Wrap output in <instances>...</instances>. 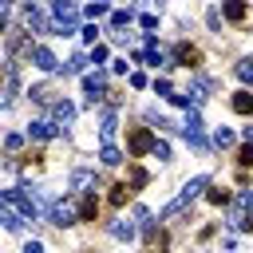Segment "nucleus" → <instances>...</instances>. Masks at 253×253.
Instances as JSON below:
<instances>
[{
	"label": "nucleus",
	"instance_id": "f257e3e1",
	"mask_svg": "<svg viewBox=\"0 0 253 253\" xmlns=\"http://www.w3.org/2000/svg\"><path fill=\"white\" fill-rule=\"evenodd\" d=\"M126 146H130L134 158H142V154H150V150L158 146V138H154L150 126H130V130H126Z\"/></svg>",
	"mask_w": 253,
	"mask_h": 253
},
{
	"label": "nucleus",
	"instance_id": "f03ea898",
	"mask_svg": "<svg viewBox=\"0 0 253 253\" xmlns=\"http://www.w3.org/2000/svg\"><path fill=\"white\" fill-rule=\"evenodd\" d=\"M202 186H206V178H194V182H186V186H182V194H178V198H174V202L162 210V217H174V213H182V210L194 202V194H198Z\"/></svg>",
	"mask_w": 253,
	"mask_h": 253
},
{
	"label": "nucleus",
	"instance_id": "7ed1b4c3",
	"mask_svg": "<svg viewBox=\"0 0 253 253\" xmlns=\"http://www.w3.org/2000/svg\"><path fill=\"white\" fill-rule=\"evenodd\" d=\"M174 59H178L182 67H198V63H202V47H194V43L182 40V43L174 47Z\"/></svg>",
	"mask_w": 253,
	"mask_h": 253
},
{
	"label": "nucleus",
	"instance_id": "20e7f679",
	"mask_svg": "<svg viewBox=\"0 0 253 253\" xmlns=\"http://www.w3.org/2000/svg\"><path fill=\"white\" fill-rule=\"evenodd\" d=\"M24 28H28V32H55V28L43 20L40 8H24Z\"/></svg>",
	"mask_w": 253,
	"mask_h": 253
},
{
	"label": "nucleus",
	"instance_id": "39448f33",
	"mask_svg": "<svg viewBox=\"0 0 253 253\" xmlns=\"http://www.w3.org/2000/svg\"><path fill=\"white\" fill-rule=\"evenodd\" d=\"M83 87H87V95H91V103L107 91V75L103 71H91V75H83Z\"/></svg>",
	"mask_w": 253,
	"mask_h": 253
},
{
	"label": "nucleus",
	"instance_id": "423d86ee",
	"mask_svg": "<svg viewBox=\"0 0 253 253\" xmlns=\"http://www.w3.org/2000/svg\"><path fill=\"white\" fill-rule=\"evenodd\" d=\"M182 134H186V142H190V146H198V150L206 146V138H202V123H198V115H190V119H186V126H182Z\"/></svg>",
	"mask_w": 253,
	"mask_h": 253
},
{
	"label": "nucleus",
	"instance_id": "0eeeda50",
	"mask_svg": "<svg viewBox=\"0 0 253 253\" xmlns=\"http://www.w3.org/2000/svg\"><path fill=\"white\" fill-rule=\"evenodd\" d=\"M130 194H134V186H130V182H119V186H111V210H123V206L130 202Z\"/></svg>",
	"mask_w": 253,
	"mask_h": 253
},
{
	"label": "nucleus",
	"instance_id": "6e6552de",
	"mask_svg": "<svg viewBox=\"0 0 253 253\" xmlns=\"http://www.w3.org/2000/svg\"><path fill=\"white\" fill-rule=\"evenodd\" d=\"M99 217V198L95 194H83V202H79V221H95Z\"/></svg>",
	"mask_w": 253,
	"mask_h": 253
},
{
	"label": "nucleus",
	"instance_id": "1a4fd4ad",
	"mask_svg": "<svg viewBox=\"0 0 253 253\" xmlns=\"http://www.w3.org/2000/svg\"><path fill=\"white\" fill-rule=\"evenodd\" d=\"M75 217H79V213H75L67 202H55V206H51V221H55V225H71Z\"/></svg>",
	"mask_w": 253,
	"mask_h": 253
},
{
	"label": "nucleus",
	"instance_id": "9d476101",
	"mask_svg": "<svg viewBox=\"0 0 253 253\" xmlns=\"http://www.w3.org/2000/svg\"><path fill=\"white\" fill-rule=\"evenodd\" d=\"M91 186H95V174H91V170H75V174H71V190L91 194Z\"/></svg>",
	"mask_w": 253,
	"mask_h": 253
},
{
	"label": "nucleus",
	"instance_id": "9b49d317",
	"mask_svg": "<svg viewBox=\"0 0 253 253\" xmlns=\"http://www.w3.org/2000/svg\"><path fill=\"white\" fill-rule=\"evenodd\" d=\"M32 59H36V67H40V71H55V55H51L47 47H40V43H36V51H32Z\"/></svg>",
	"mask_w": 253,
	"mask_h": 253
},
{
	"label": "nucleus",
	"instance_id": "f8f14e48",
	"mask_svg": "<svg viewBox=\"0 0 253 253\" xmlns=\"http://www.w3.org/2000/svg\"><path fill=\"white\" fill-rule=\"evenodd\" d=\"M229 107H233V111H237V115H253V95H249V91H237V95H233V103H229Z\"/></svg>",
	"mask_w": 253,
	"mask_h": 253
},
{
	"label": "nucleus",
	"instance_id": "ddd939ff",
	"mask_svg": "<svg viewBox=\"0 0 253 253\" xmlns=\"http://www.w3.org/2000/svg\"><path fill=\"white\" fill-rule=\"evenodd\" d=\"M221 12H225V20H233V24H241V20L249 16V4H225Z\"/></svg>",
	"mask_w": 253,
	"mask_h": 253
},
{
	"label": "nucleus",
	"instance_id": "4468645a",
	"mask_svg": "<svg viewBox=\"0 0 253 253\" xmlns=\"http://www.w3.org/2000/svg\"><path fill=\"white\" fill-rule=\"evenodd\" d=\"M51 115H55V123H63V126H67V123L75 119V107H71V103H55V107H51Z\"/></svg>",
	"mask_w": 253,
	"mask_h": 253
},
{
	"label": "nucleus",
	"instance_id": "2eb2a0df",
	"mask_svg": "<svg viewBox=\"0 0 253 253\" xmlns=\"http://www.w3.org/2000/svg\"><path fill=\"white\" fill-rule=\"evenodd\" d=\"M115 130H119V123H115V115H107V119H103V126H99V138H103V146H111Z\"/></svg>",
	"mask_w": 253,
	"mask_h": 253
},
{
	"label": "nucleus",
	"instance_id": "dca6fc26",
	"mask_svg": "<svg viewBox=\"0 0 253 253\" xmlns=\"http://www.w3.org/2000/svg\"><path fill=\"white\" fill-rule=\"evenodd\" d=\"M146 63H150V67H158V63H162V47L154 43V36H146Z\"/></svg>",
	"mask_w": 253,
	"mask_h": 253
},
{
	"label": "nucleus",
	"instance_id": "f3484780",
	"mask_svg": "<svg viewBox=\"0 0 253 253\" xmlns=\"http://www.w3.org/2000/svg\"><path fill=\"white\" fill-rule=\"evenodd\" d=\"M51 134H55V123H47V119L32 123V138H51Z\"/></svg>",
	"mask_w": 253,
	"mask_h": 253
},
{
	"label": "nucleus",
	"instance_id": "a211bd4d",
	"mask_svg": "<svg viewBox=\"0 0 253 253\" xmlns=\"http://www.w3.org/2000/svg\"><path fill=\"white\" fill-rule=\"evenodd\" d=\"M111 233H115L119 241H126V237H134V225H130V221H115V225H111Z\"/></svg>",
	"mask_w": 253,
	"mask_h": 253
},
{
	"label": "nucleus",
	"instance_id": "6ab92c4d",
	"mask_svg": "<svg viewBox=\"0 0 253 253\" xmlns=\"http://www.w3.org/2000/svg\"><path fill=\"white\" fill-rule=\"evenodd\" d=\"M99 158H103L107 166H119V162H123V154H119V146H103V154H99Z\"/></svg>",
	"mask_w": 253,
	"mask_h": 253
},
{
	"label": "nucleus",
	"instance_id": "aec40b11",
	"mask_svg": "<svg viewBox=\"0 0 253 253\" xmlns=\"http://www.w3.org/2000/svg\"><path fill=\"white\" fill-rule=\"evenodd\" d=\"M4 225H8V229H20V225H24V217H20L12 206H4Z\"/></svg>",
	"mask_w": 253,
	"mask_h": 253
},
{
	"label": "nucleus",
	"instance_id": "412c9836",
	"mask_svg": "<svg viewBox=\"0 0 253 253\" xmlns=\"http://www.w3.org/2000/svg\"><path fill=\"white\" fill-rule=\"evenodd\" d=\"M146 178H150V174H146L142 166H130V186H134V190H138V186H146Z\"/></svg>",
	"mask_w": 253,
	"mask_h": 253
},
{
	"label": "nucleus",
	"instance_id": "4be33fe9",
	"mask_svg": "<svg viewBox=\"0 0 253 253\" xmlns=\"http://www.w3.org/2000/svg\"><path fill=\"white\" fill-rule=\"evenodd\" d=\"M206 198H210L213 206H229V190H221V186H217V190H210Z\"/></svg>",
	"mask_w": 253,
	"mask_h": 253
},
{
	"label": "nucleus",
	"instance_id": "5701e85b",
	"mask_svg": "<svg viewBox=\"0 0 253 253\" xmlns=\"http://www.w3.org/2000/svg\"><path fill=\"white\" fill-rule=\"evenodd\" d=\"M130 20H134L130 8H126V12H111V24H115V28H123V24H130Z\"/></svg>",
	"mask_w": 253,
	"mask_h": 253
},
{
	"label": "nucleus",
	"instance_id": "b1692460",
	"mask_svg": "<svg viewBox=\"0 0 253 253\" xmlns=\"http://www.w3.org/2000/svg\"><path fill=\"white\" fill-rule=\"evenodd\" d=\"M213 142H217V146L225 150V146H233V134H229V130L221 126V130H213Z\"/></svg>",
	"mask_w": 253,
	"mask_h": 253
},
{
	"label": "nucleus",
	"instance_id": "393cba45",
	"mask_svg": "<svg viewBox=\"0 0 253 253\" xmlns=\"http://www.w3.org/2000/svg\"><path fill=\"white\" fill-rule=\"evenodd\" d=\"M237 75H241L245 83H253V59H241V63H237Z\"/></svg>",
	"mask_w": 253,
	"mask_h": 253
},
{
	"label": "nucleus",
	"instance_id": "a878e982",
	"mask_svg": "<svg viewBox=\"0 0 253 253\" xmlns=\"http://www.w3.org/2000/svg\"><path fill=\"white\" fill-rule=\"evenodd\" d=\"M87 16L99 20V16H111V8H107V4H87Z\"/></svg>",
	"mask_w": 253,
	"mask_h": 253
},
{
	"label": "nucleus",
	"instance_id": "bb28decb",
	"mask_svg": "<svg viewBox=\"0 0 253 253\" xmlns=\"http://www.w3.org/2000/svg\"><path fill=\"white\" fill-rule=\"evenodd\" d=\"M138 24H142V28H146V36H150V32L158 28V16H150V12H146V16H138Z\"/></svg>",
	"mask_w": 253,
	"mask_h": 253
},
{
	"label": "nucleus",
	"instance_id": "cd10ccee",
	"mask_svg": "<svg viewBox=\"0 0 253 253\" xmlns=\"http://www.w3.org/2000/svg\"><path fill=\"white\" fill-rule=\"evenodd\" d=\"M237 162H241V166H253V146H241V150H237Z\"/></svg>",
	"mask_w": 253,
	"mask_h": 253
},
{
	"label": "nucleus",
	"instance_id": "c85d7f7f",
	"mask_svg": "<svg viewBox=\"0 0 253 253\" xmlns=\"http://www.w3.org/2000/svg\"><path fill=\"white\" fill-rule=\"evenodd\" d=\"M4 146H8V154H16V150L24 146V138H20V134H8V142H4Z\"/></svg>",
	"mask_w": 253,
	"mask_h": 253
},
{
	"label": "nucleus",
	"instance_id": "c756f323",
	"mask_svg": "<svg viewBox=\"0 0 253 253\" xmlns=\"http://www.w3.org/2000/svg\"><path fill=\"white\" fill-rule=\"evenodd\" d=\"M95 36H99V28H95V24H87V28H83V40H87V43H95Z\"/></svg>",
	"mask_w": 253,
	"mask_h": 253
},
{
	"label": "nucleus",
	"instance_id": "7c9ffc66",
	"mask_svg": "<svg viewBox=\"0 0 253 253\" xmlns=\"http://www.w3.org/2000/svg\"><path fill=\"white\" fill-rule=\"evenodd\" d=\"M154 91H158V95H170V99H174V91H170V83H166V79H158V83H154Z\"/></svg>",
	"mask_w": 253,
	"mask_h": 253
},
{
	"label": "nucleus",
	"instance_id": "2f4dec72",
	"mask_svg": "<svg viewBox=\"0 0 253 253\" xmlns=\"http://www.w3.org/2000/svg\"><path fill=\"white\" fill-rule=\"evenodd\" d=\"M24 253H43V245H40V241H28V245H24Z\"/></svg>",
	"mask_w": 253,
	"mask_h": 253
},
{
	"label": "nucleus",
	"instance_id": "473e14b6",
	"mask_svg": "<svg viewBox=\"0 0 253 253\" xmlns=\"http://www.w3.org/2000/svg\"><path fill=\"white\" fill-rule=\"evenodd\" d=\"M150 253H162V249H150Z\"/></svg>",
	"mask_w": 253,
	"mask_h": 253
}]
</instances>
